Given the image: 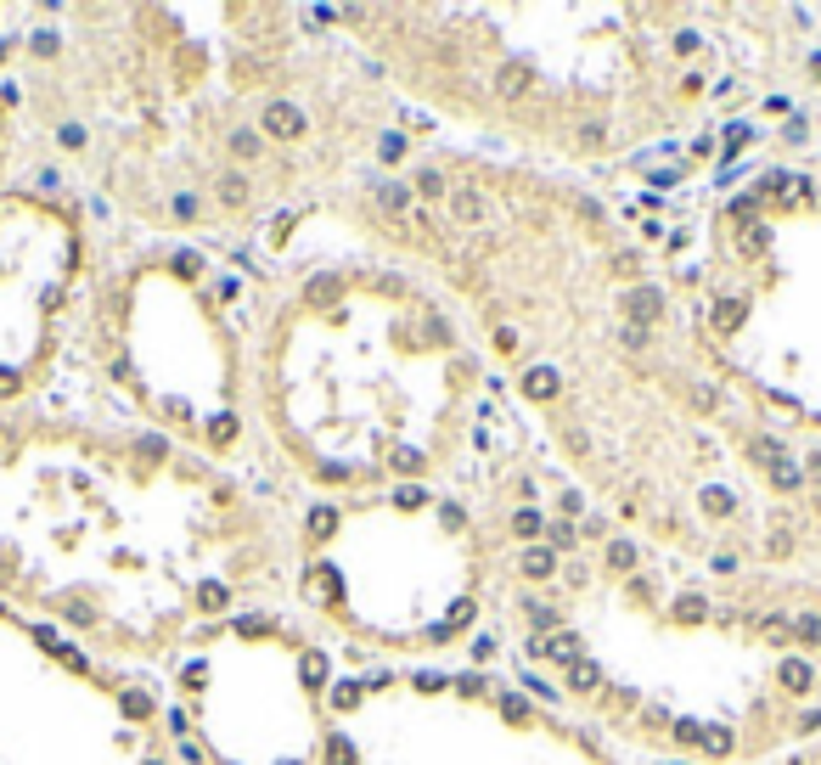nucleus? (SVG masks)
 <instances>
[]
</instances>
